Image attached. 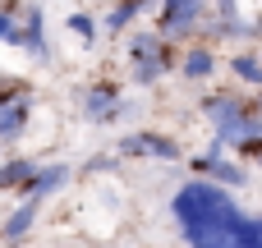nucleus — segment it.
<instances>
[{
    "label": "nucleus",
    "mask_w": 262,
    "mask_h": 248,
    "mask_svg": "<svg viewBox=\"0 0 262 248\" xmlns=\"http://www.w3.org/2000/svg\"><path fill=\"white\" fill-rule=\"evenodd\" d=\"M170 212L180 221V235L189 248H262V216L239 212L226 184L216 179H189L175 189Z\"/></svg>",
    "instance_id": "1"
},
{
    "label": "nucleus",
    "mask_w": 262,
    "mask_h": 248,
    "mask_svg": "<svg viewBox=\"0 0 262 248\" xmlns=\"http://www.w3.org/2000/svg\"><path fill=\"white\" fill-rule=\"evenodd\" d=\"M129 64H134V83H138V87H152V83L166 78L180 60H175L170 37H161V32H134V37H129Z\"/></svg>",
    "instance_id": "2"
},
{
    "label": "nucleus",
    "mask_w": 262,
    "mask_h": 248,
    "mask_svg": "<svg viewBox=\"0 0 262 248\" xmlns=\"http://www.w3.org/2000/svg\"><path fill=\"white\" fill-rule=\"evenodd\" d=\"M203 14H207V0H161L157 32L170 37V41H184L203 28Z\"/></svg>",
    "instance_id": "3"
},
{
    "label": "nucleus",
    "mask_w": 262,
    "mask_h": 248,
    "mask_svg": "<svg viewBox=\"0 0 262 248\" xmlns=\"http://www.w3.org/2000/svg\"><path fill=\"white\" fill-rule=\"evenodd\" d=\"M124 110H129V106H124V97H120L115 83H92V87L83 92V115H88L92 124H115Z\"/></svg>",
    "instance_id": "4"
},
{
    "label": "nucleus",
    "mask_w": 262,
    "mask_h": 248,
    "mask_svg": "<svg viewBox=\"0 0 262 248\" xmlns=\"http://www.w3.org/2000/svg\"><path fill=\"white\" fill-rule=\"evenodd\" d=\"M9 46L28 51L32 60H46V55H51V51H46V14H41L37 5H23V14H18V32H14Z\"/></svg>",
    "instance_id": "5"
},
{
    "label": "nucleus",
    "mask_w": 262,
    "mask_h": 248,
    "mask_svg": "<svg viewBox=\"0 0 262 248\" xmlns=\"http://www.w3.org/2000/svg\"><path fill=\"white\" fill-rule=\"evenodd\" d=\"M193 170L203 175V179H216V184H226V189H244V166H235L230 156H221V143L216 147H207L203 156H193Z\"/></svg>",
    "instance_id": "6"
},
{
    "label": "nucleus",
    "mask_w": 262,
    "mask_h": 248,
    "mask_svg": "<svg viewBox=\"0 0 262 248\" xmlns=\"http://www.w3.org/2000/svg\"><path fill=\"white\" fill-rule=\"evenodd\" d=\"M120 152H124V156H157V161H180V156H184L180 143L166 138V133H129V138L120 143Z\"/></svg>",
    "instance_id": "7"
},
{
    "label": "nucleus",
    "mask_w": 262,
    "mask_h": 248,
    "mask_svg": "<svg viewBox=\"0 0 262 248\" xmlns=\"http://www.w3.org/2000/svg\"><path fill=\"white\" fill-rule=\"evenodd\" d=\"M180 74H184L189 83L212 78V74H216V55H212V46H189V51L180 55Z\"/></svg>",
    "instance_id": "8"
},
{
    "label": "nucleus",
    "mask_w": 262,
    "mask_h": 248,
    "mask_svg": "<svg viewBox=\"0 0 262 248\" xmlns=\"http://www.w3.org/2000/svg\"><path fill=\"white\" fill-rule=\"evenodd\" d=\"M28 110H32V97H18V101L0 106V143L23 138V129H28Z\"/></svg>",
    "instance_id": "9"
},
{
    "label": "nucleus",
    "mask_w": 262,
    "mask_h": 248,
    "mask_svg": "<svg viewBox=\"0 0 262 248\" xmlns=\"http://www.w3.org/2000/svg\"><path fill=\"white\" fill-rule=\"evenodd\" d=\"M64 179H69V166H37L32 179L23 184V193H28V198H46V193H55Z\"/></svg>",
    "instance_id": "10"
},
{
    "label": "nucleus",
    "mask_w": 262,
    "mask_h": 248,
    "mask_svg": "<svg viewBox=\"0 0 262 248\" xmlns=\"http://www.w3.org/2000/svg\"><path fill=\"white\" fill-rule=\"evenodd\" d=\"M37 207H41V198H28L14 216L0 226V239H5V244H23V235H28V230H32V221H37Z\"/></svg>",
    "instance_id": "11"
},
{
    "label": "nucleus",
    "mask_w": 262,
    "mask_h": 248,
    "mask_svg": "<svg viewBox=\"0 0 262 248\" xmlns=\"http://www.w3.org/2000/svg\"><path fill=\"white\" fill-rule=\"evenodd\" d=\"M32 170H37V161H28V156L0 161V193H23V184L32 179Z\"/></svg>",
    "instance_id": "12"
},
{
    "label": "nucleus",
    "mask_w": 262,
    "mask_h": 248,
    "mask_svg": "<svg viewBox=\"0 0 262 248\" xmlns=\"http://www.w3.org/2000/svg\"><path fill=\"white\" fill-rule=\"evenodd\" d=\"M230 74H235L239 83H249V87H262V55H253V51H239V55L230 60Z\"/></svg>",
    "instance_id": "13"
},
{
    "label": "nucleus",
    "mask_w": 262,
    "mask_h": 248,
    "mask_svg": "<svg viewBox=\"0 0 262 248\" xmlns=\"http://www.w3.org/2000/svg\"><path fill=\"white\" fill-rule=\"evenodd\" d=\"M147 5H152V0H120V5H115V9L106 14V28H111V32H124V28H129V23L138 18V14L147 9Z\"/></svg>",
    "instance_id": "14"
},
{
    "label": "nucleus",
    "mask_w": 262,
    "mask_h": 248,
    "mask_svg": "<svg viewBox=\"0 0 262 248\" xmlns=\"http://www.w3.org/2000/svg\"><path fill=\"white\" fill-rule=\"evenodd\" d=\"M69 32H78L88 46H97V23H92V14H69Z\"/></svg>",
    "instance_id": "15"
},
{
    "label": "nucleus",
    "mask_w": 262,
    "mask_h": 248,
    "mask_svg": "<svg viewBox=\"0 0 262 248\" xmlns=\"http://www.w3.org/2000/svg\"><path fill=\"white\" fill-rule=\"evenodd\" d=\"M18 5H0V41H14V32H18Z\"/></svg>",
    "instance_id": "16"
},
{
    "label": "nucleus",
    "mask_w": 262,
    "mask_h": 248,
    "mask_svg": "<svg viewBox=\"0 0 262 248\" xmlns=\"http://www.w3.org/2000/svg\"><path fill=\"white\" fill-rule=\"evenodd\" d=\"M212 14H216L221 23H235V18H239V9H235V0H216V9H212Z\"/></svg>",
    "instance_id": "17"
},
{
    "label": "nucleus",
    "mask_w": 262,
    "mask_h": 248,
    "mask_svg": "<svg viewBox=\"0 0 262 248\" xmlns=\"http://www.w3.org/2000/svg\"><path fill=\"white\" fill-rule=\"evenodd\" d=\"M258 106H262V87H258Z\"/></svg>",
    "instance_id": "18"
},
{
    "label": "nucleus",
    "mask_w": 262,
    "mask_h": 248,
    "mask_svg": "<svg viewBox=\"0 0 262 248\" xmlns=\"http://www.w3.org/2000/svg\"><path fill=\"white\" fill-rule=\"evenodd\" d=\"M258 166H262V156H258Z\"/></svg>",
    "instance_id": "19"
},
{
    "label": "nucleus",
    "mask_w": 262,
    "mask_h": 248,
    "mask_svg": "<svg viewBox=\"0 0 262 248\" xmlns=\"http://www.w3.org/2000/svg\"><path fill=\"white\" fill-rule=\"evenodd\" d=\"M0 83H5V78H0Z\"/></svg>",
    "instance_id": "20"
}]
</instances>
